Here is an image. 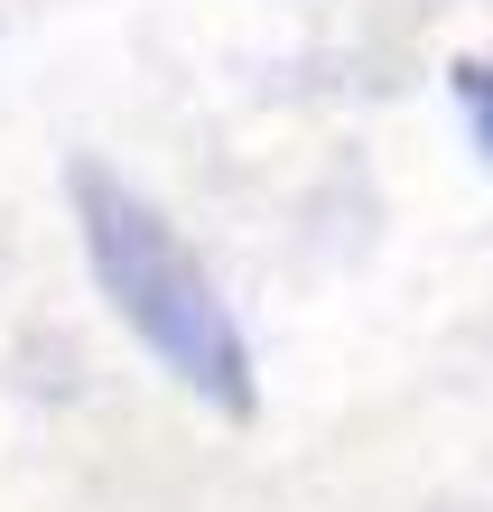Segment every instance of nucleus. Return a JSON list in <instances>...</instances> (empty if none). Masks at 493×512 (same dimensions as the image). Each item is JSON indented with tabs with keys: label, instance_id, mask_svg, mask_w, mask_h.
Wrapping results in <instances>:
<instances>
[{
	"label": "nucleus",
	"instance_id": "1",
	"mask_svg": "<svg viewBox=\"0 0 493 512\" xmlns=\"http://www.w3.org/2000/svg\"><path fill=\"white\" fill-rule=\"evenodd\" d=\"M66 196H75L84 270H94L103 308L121 317V336H131L177 391L214 401L224 419H252V410H261L252 336H242V317L224 308L214 270L177 243V224H168L140 187H121L112 168H94V159H75Z\"/></svg>",
	"mask_w": 493,
	"mask_h": 512
},
{
	"label": "nucleus",
	"instance_id": "2",
	"mask_svg": "<svg viewBox=\"0 0 493 512\" xmlns=\"http://www.w3.org/2000/svg\"><path fill=\"white\" fill-rule=\"evenodd\" d=\"M456 103H466V122H475L484 159H493V56H466V66H456Z\"/></svg>",
	"mask_w": 493,
	"mask_h": 512
}]
</instances>
